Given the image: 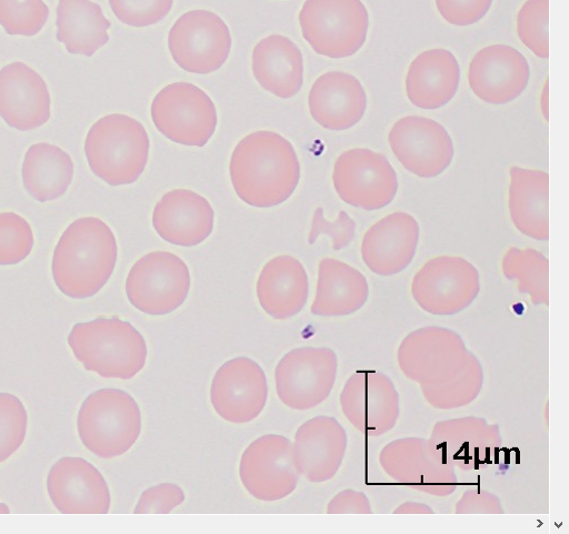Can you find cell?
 Listing matches in <instances>:
<instances>
[{
  "label": "cell",
  "mask_w": 569,
  "mask_h": 534,
  "mask_svg": "<svg viewBox=\"0 0 569 534\" xmlns=\"http://www.w3.org/2000/svg\"><path fill=\"white\" fill-rule=\"evenodd\" d=\"M84 446L102 459L126 454L142 432L141 409L136 399L120 389H101L83 402L78 416Z\"/></svg>",
  "instance_id": "cell-5"
},
{
  "label": "cell",
  "mask_w": 569,
  "mask_h": 534,
  "mask_svg": "<svg viewBox=\"0 0 569 534\" xmlns=\"http://www.w3.org/2000/svg\"><path fill=\"white\" fill-rule=\"evenodd\" d=\"M230 178L246 204L270 209L288 201L297 190L301 168L293 145L280 134L259 131L234 149Z\"/></svg>",
  "instance_id": "cell-1"
},
{
  "label": "cell",
  "mask_w": 569,
  "mask_h": 534,
  "mask_svg": "<svg viewBox=\"0 0 569 534\" xmlns=\"http://www.w3.org/2000/svg\"><path fill=\"white\" fill-rule=\"evenodd\" d=\"M52 100L47 82L22 62L0 70V118L18 131L42 128L51 119Z\"/></svg>",
  "instance_id": "cell-16"
},
{
  "label": "cell",
  "mask_w": 569,
  "mask_h": 534,
  "mask_svg": "<svg viewBox=\"0 0 569 534\" xmlns=\"http://www.w3.org/2000/svg\"><path fill=\"white\" fill-rule=\"evenodd\" d=\"M332 422L316 417L302 424L297 431L293 454L299 473L312 482H320L331 475L333 461Z\"/></svg>",
  "instance_id": "cell-29"
},
{
  "label": "cell",
  "mask_w": 569,
  "mask_h": 534,
  "mask_svg": "<svg viewBox=\"0 0 569 534\" xmlns=\"http://www.w3.org/2000/svg\"><path fill=\"white\" fill-rule=\"evenodd\" d=\"M331 353L303 347L287 353L276 367V387L281 402L305 411L319 404L331 386Z\"/></svg>",
  "instance_id": "cell-17"
},
{
  "label": "cell",
  "mask_w": 569,
  "mask_h": 534,
  "mask_svg": "<svg viewBox=\"0 0 569 534\" xmlns=\"http://www.w3.org/2000/svg\"><path fill=\"white\" fill-rule=\"evenodd\" d=\"M186 501V493L174 483H162L146 490L134 510L136 514H169Z\"/></svg>",
  "instance_id": "cell-38"
},
{
  "label": "cell",
  "mask_w": 569,
  "mask_h": 534,
  "mask_svg": "<svg viewBox=\"0 0 569 534\" xmlns=\"http://www.w3.org/2000/svg\"><path fill=\"white\" fill-rule=\"evenodd\" d=\"M118 242L101 219L74 221L60 239L53 256L59 290L74 300L97 295L110 281L118 263Z\"/></svg>",
  "instance_id": "cell-2"
},
{
  "label": "cell",
  "mask_w": 569,
  "mask_h": 534,
  "mask_svg": "<svg viewBox=\"0 0 569 534\" xmlns=\"http://www.w3.org/2000/svg\"><path fill=\"white\" fill-rule=\"evenodd\" d=\"M252 71L261 88L282 100L296 97L303 85V58L288 38L271 36L253 51Z\"/></svg>",
  "instance_id": "cell-24"
},
{
  "label": "cell",
  "mask_w": 569,
  "mask_h": 534,
  "mask_svg": "<svg viewBox=\"0 0 569 534\" xmlns=\"http://www.w3.org/2000/svg\"><path fill=\"white\" fill-rule=\"evenodd\" d=\"M509 213L515 228L537 240L549 239V175L538 170L513 167L509 171Z\"/></svg>",
  "instance_id": "cell-25"
},
{
  "label": "cell",
  "mask_w": 569,
  "mask_h": 534,
  "mask_svg": "<svg viewBox=\"0 0 569 534\" xmlns=\"http://www.w3.org/2000/svg\"><path fill=\"white\" fill-rule=\"evenodd\" d=\"M257 295L261 308L274 320L286 321L296 316L309 295L306 269L290 255L272 259L259 275Z\"/></svg>",
  "instance_id": "cell-23"
},
{
  "label": "cell",
  "mask_w": 569,
  "mask_h": 534,
  "mask_svg": "<svg viewBox=\"0 0 569 534\" xmlns=\"http://www.w3.org/2000/svg\"><path fill=\"white\" fill-rule=\"evenodd\" d=\"M367 296L362 274L336 259H323L319 264V281L311 312L329 316L347 314L358 309Z\"/></svg>",
  "instance_id": "cell-28"
},
{
  "label": "cell",
  "mask_w": 569,
  "mask_h": 534,
  "mask_svg": "<svg viewBox=\"0 0 569 534\" xmlns=\"http://www.w3.org/2000/svg\"><path fill=\"white\" fill-rule=\"evenodd\" d=\"M541 111L545 115V119L548 121V81L545 84V89L542 91L541 97Z\"/></svg>",
  "instance_id": "cell-39"
},
{
  "label": "cell",
  "mask_w": 569,
  "mask_h": 534,
  "mask_svg": "<svg viewBox=\"0 0 569 534\" xmlns=\"http://www.w3.org/2000/svg\"><path fill=\"white\" fill-rule=\"evenodd\" d=\"M419 236V224L412 215L405 212L389 214L365 234L362 260L377 274H397L413 260Z\"/></svg>",
  "instance_id": "cell-20"
},
{
  "label": "cell",
  "mask_w": 569,
  "mask_h": 534,
  "mask_svg": "<svg viewBox=\"0 0 569 534\" xmlns=\"http://www.w3.org/2000/svg\"><path fill=\"white\" fill-rule=\"evenodd\" d=\"M529 75L528 62L520 52L507 46H491L471 60L468 83L482 102L505 105L525 92Z\"/></svg>",
  "instance_id": "cell-15"
},
{
  "label": "cell",
  "mask_w": 569,
  "mask_h": 534,
  "mask_svg": "<svg viewBox=\"0 0 569 534\" xmlns=\"http://www.w3.org/2000/svg\"><path fill=\"white\" fill-rule=\"evenodd\" d=\"M232 38L226 22L217 14L198 10L181 17L169 34V50L186 72L207 75L228 61Z\"/></svg>",
  "instance_id": "cell-9"
},
{
  "label": "cell",
  "mask_w": 569,
  "mask_h": 534,
  "mask_svg": "<svg viewBox=\"0 0 569 534\" xmlns=\"http://www.w3.org/2000/svg\"><path fill=\"white\" fill-rule=\"evenodd\" d=\"M57 39L73 56L92 58L109 41L111 22L91 0H59Z\"/></svg>",
  "instance_id": "cell-26"
},
{
  "label": "cell",
  "mask_w": 569,
  "mask_h": 534,
  "mask_svg": "<svg viewBox=\"0 0 569 534\" xmlns=\"http://www.w3.org/2000/svg\"><path fill=\"white\" fill-rule=\"evenodd\" d=\"M49 19L44 0H0V27L11 37H36Z\"/></svg>",
  "instance_id": "cell-31"
},
{
  "label": "cell",
  "mask_w": 569,
  "mask_h": 534,
  "mask_svg": "<svg viewBox=\"0 0 569 534\" xmlns=\"http://www.w3.org/2000/svg\"><path fill=\"white\" fill-rule=\"evenodd\" d=\"M68 341L83 366L104 379H133L144 369L149 355L144 336L118 318L78 323Z\"/></svg>",
  "instance_id": "cell-3"
},
{
  "label": "cell",
  "mask_w": 569,
  "mask_h": 534,
  "mask_svg": "<svg viewBox=\"0 0 569 534\" xmlns=\"http://www.w3.org/2000/svg\"><path fill=\"white\" fill-rule=\"evenodd\" d=\"M153 228L164 241L184 248L203 243L214 229L210 202L191 190L167 193L153 212Z\"/></svg>",
  "instance_id": "cell-19"
},
{
  "label": "cell",
  "mask_w": 569,
  "mask_h": 534,
  "mask_svg": "<svg viewBox=\"0 0 569 534\" xmlns=\"http://www.w3.org/2000/svg\"><path fill=\"white\" fill-rule=\"evenodd\" d=\"M367 94L357 78L345 72L321 75L309 93V111L323 129L335 132L356 127L367 111Z\"/></svg>",
  "instance_id": "cell-21"
},
{
  "label": "cell",
  "mask_w": 569,
  "mask_h": 534,
  "mask_svg": "<svg viewBox=\"0 0 569 534\" xmlns=\"http://www.w3.org/2000/svg\"><path fill=\"white\" fill-rule=\"evenodd\" d=\"M479 274L460 256L429 260L413 280V294L423 306L436 312H451L468 304L477 294Z\"/></svg>",
  "instance_id": "cell-18"
},
{
  "label": "cell",
  "mask_w": 569,
  "mask_h": 534,
  "mask_svg": "<svg viewBox=\"0 0 569 534\" xmlns=\"http://www.w3.org/2000/svg\"><path fill=\"white\" fill-rule=\"evenodd\" d=\"M86 154L92 172L111 187L131 185L146 171L150 139L136 119L111 114L89 131Z\"/></svg>",
  "instance_id": "cell-4"
},
{
  "label": "cell",
  "mask_w": 569,
  "mask_h": 534,
  "mask_svg": "<svg viewBox=\"0 0 569 534\" xmlns=\"http://www.w3.org/2000/svg\"><path fill=\"white\" fill-rule=\"evenodd\" d=\"M131 304L148 315L161 316L177 311L191 289L187 263L178 255L157 251L141 258L127 279Z\"/></svg>",
  "instance_id": "cell-8"
},
{
  "label": "cell",
  "mask_w": 569,
  "mask_h": 534,
  "mask_svg": "<svg viewBox=\"0 0 569 534\" xmlns=\"http://www.w3.org/2000/svg\"><path fill=\"white\" fill-rule=\"evenodd\" d=\"M0 513H10L7 504L0 503Z\"/></svg>",
  "instance_id": "cell-40"
},
{
  "label": "cell",
  "mask_w": 569,
  "mask_h": 534,
  "mask_svg": "<svg viewBox=\"0 0 569 534\" xmlns=\"http://www.w3.org/2000/svg\"><path fill=\"white\" fill-rule=\"evenodd\" d=\"M23 183L28 193L41 203L63 197L74 178L72 158L49 143L30 148L23 163Z\"/></svg>",
  "instance_id": "cell-27"
},
{
  "label": "cell",
  "mask_w": 569,
  "mask_h": 534,
  "mask_svg": "<svg viewBox=\"0 0 569 534\" xmlns=\"http://www.w3.org/2000/svg\"><path fill=\"white\" fill-rule=\"evenodd\" d=\"M326 235L332 240L335 251H340L350 245L356 235V222L345 211H341L335 222H329L323 214V209L316 210L309 233V244Z\"/></svg>",
  "instance_id": "cell-36"
},
{
  "label": "cell",
  "mask_w": 569,
  "mask_h": 534,
  "mask_svg": "<svg viewBox=\"0 0 569 534\" xmlns=\"http://www.w3.org/2000/svg\"><path fill=\"white\" fill-rule=\"evenodd\" d=\"M33 248L34 233L30 223L17 213H0V265L23 262Z\"/></svg>",
  "instance_id": "cell-34"
},
{
  "label": "cell",
  "mask_w": 569,
  "mask_h": 534,
  "mask_svg": "<svg viewBox=\"0 0 569 534\" xmlns=\"http://www.w3.org/2000/svg\"><path fill=\"white\" fill-rule=\"evenodd\" d=\"M460 68L455 56L443 49L419 54L410 64L406 91L412 105L421 110H438L457 94Z\"/></svg>",
  "instance_id": "cell-22"
},
{
  "label": "cell",
  "mask_w": 569,
  "mask_h": 534,
  "mask_svg": "<svg viewBox=\"0 0 569 534\" xmlns=\"http://www.w3.org/2000/svg\"><path fill=\"white\" fill-rule=\"evenodd\" d=\"M48 491L63 514H108L111 492L102 473L82 457L59 460L48 475Z\"/></svg>",
  "instance_id": "cell-14"
},
{
  "label": "cell",
  "mask_w": 569,
  "mask_h": 534,
  "mask_svg": "<svg viewBox=\"0 0 569 534\" xmlns=\"http://www.w3.org/2000/svg\"><path fill=\"white\" fill-rule=\"evenodd\" d=\"M239 473L243 486L257 500L286 498L299 481L292 442L279 434L260 436L243 452Z\"/></svg>",
  "instance_id": "cell-11"
},
{
  "label": "cell",
  "mask_w": 569,
  "mask_h": 534,
  "mask_svg": "<svg viewBox=\"0 0 569 534\" xmlns=\"http://www.w3.org/2000/svg\"><path fill=\"white\" fill-rule=\"evenodd\" d=\"M174 0H110L114 16L131 28L143 29L163 21Z\"/></svg>",
  "instance_id": "cell-35"
},
{
  "label": "cell",
  "mask_w": 569,
  "mask_h": 534,
  "mask_svg": "<svg viewBox=\"0 0 569 534\" xmlns=\"http://www.w3.org/2000/svg\"><path fill=\"white\" fill-rule=\"evenodd\" d=\"M388 140L399 163L421 179L441 175L455 157L453 142L446 129L427 118L400 119L390 130Z\"/></svg>",
  "instance_id": "cell-12"
},
{
  "label": "cell",
  "mask_w": 569,
  "mask_h": 534,
  "mask_svg": "<svg viewBox=\"0 0 569 534\" xmlns=\"http://www.w3.org/2000/svg\"><path fill=\"white\" fill-rule=\"evenodd\" d=\"M28 425L29 413L22 400L11 393H0V463L21 449Z\"/></svg>",
  "instance_id": "cell-32"
},
{
  "label": "cell",
  "mask_w": 569,
  "mask_h": 534,
  "mask_svg": "<svg viewBox=\"0 0 569 534\" xmlns=\"http://www.w3.org/2000/svg\"><path fill=\"white\" fill-rule=\"evenodd\" d=\"M151 115L161 134L189 148H204L218 127L213 101L190 83L180 82L164 88L153 100Z\"/></svg>",
  "instance_id": "cell-7"
},
{
  "label": "cell",
  "mask_w": 569,
  "mask_h": 534,
  "mask_svg": "<svg viewBox=\"0 0 569 534\" xmlns=\"http://www.w3.org/2000/svg\"><path fill=\"white\" fill-rule=\"evenodd\" d=\"M333 187L347 204L365 211L388 206L398 192V178L386 157L368 149H353L336 161Z\"/></svg>",
  "instance_id": "cell-10"
},
{
  "label": "cell",
  "mask_w": 569,
  "mask_h": 534,
  "mask_svg": "<svg viewBox=\"0 0 569 534\" xmlns=\"http://www.w3.org/2000/svg\"><path fill=\"white\" fill-rule=\"evenodd\" d=\"M268 379L258 362L241 356L226 362L216 373L210 392L217 414L234 424L256 420L268 401Z\"/></svg>",
  "instance_id": "cell-13"
},
{
  "label": "cell",
  "mask_w": 569,
  "mask_h": 534,
  "mask_svg": "<svg viewBox=\"0 0 569 534\" xmlns=\"http://www.w3.org/2000/svg\"><path fill=\"white\" fill-rule=\"evenodd\" d=\"M548 260L533 249L510 248L502 259V271L508 279L520 281V288L532 293L536 299L547 292Z\"/></svg>",
  "instance_id": "cell-30"
},
{
  "label": "cell",
  "mask_w": 569,
  "mask_h": 534,
  "mask_svg": "<svg viewBox=\"0 0 569 534\" xmlns=\"http://www.w3.org/2000/svg\"><path fill=\"white\" fill-rule=\"evenodd\" d=\"M549 0H527L517 17L521 43L537 58H549Z\"/></svg>",
  "instance_id": "cell-33"
},
{
  "label": "cell",
  "mask_w": 569,
  "mask_h": 534,
  "mask_svg": "<svg viewBox=\"0 0 569 534\" xmlns=\"http://www.w3.org/2000/svg\"><path fill=\"white\" fill-rule=\"evenodd\" d=\"M299 21L303 39L321 57H353L367 41L369 14L361 0H307Z\"/></svg>",
  "instance_id": "cell-6"
},
{
  "label": "cell",
  "mask_w": 569,
  "mask_h": 534,
  "mask_svg": "<svg viewBox=\"0 0 569 534\" xmlns=\"http://www.w3.org/2000/svg\"><path fill=\"white\" fill-rule=\"evenodd\" d=\"M442 19L458 28L476 24L489 12L492 0H435Z\"/></svg>",
  "instance_id": "cell-37"
}]
</instances>
